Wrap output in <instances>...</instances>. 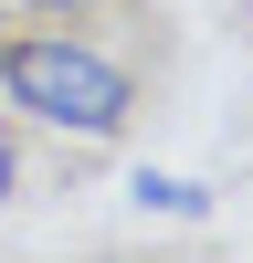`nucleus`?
<instances>
[{
    "label": "nucleus",
    "instance_id": "f257e3e1",
    "mask_svg": "<svg viewBox=\"0 0 253 263\" xmlns=\"http://www.w3.org/2000/svg\"><path fill=\"white\" fill-rule=\"evenodd\" d=\"M0 105L21 126H53V137H127L137 116V74H127L105 42L63 32V21H32V32H0Z\"/></svg>",
    "mask_w": 253,
    "mask_h": 263
},
{
    "label": "nucleus",
    "instance_id": "f03ea898",
    "mask_svg": "<svg viewBox=\"0 0 253 263\" xmlns=\"http://www.w3.org/2000/svg\"><path fill=\"white\" fill-rule=\"evenodd\" d=\"M127 200H137L148 221H201V211H211V190L190 179V168H127Z\"/></svg>",
    "mask_w": 253,
    "mask_h": 263
},
{
    "label": "nucleus",
    "instance_id": "7ed1b4c3",
    "mask_svg": "<svg viewBox=\"0 0 253 263\" xmlns=\"http://www.w3.org/2000/svg\"><path fill=\"white\" fill-rule=\"evenodd\" d=\"M21 179H32V158H21V137H11V126H0V211L21 200Z\"/></svg>",
    "mask_w": 253,
    "mask_h": 263
},
{
    "label": "nucleus",
    "instance_id": "20e7f679",
    "mask_svg": "<svg viewBox=\"0 0 253 263\" xmlns=\"http://www.w3.org/2000/svg\"><path fill=\"white\" fill-rule=\"evenodd\" d=\"M11 11H32V21H84V11H105V0H11Z\"/></svg>",
    "mask_w": 253,
    "mask_h": 263
}]
</instances>
